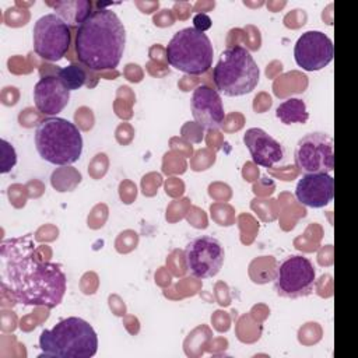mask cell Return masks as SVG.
<instances>
[{
    "label": "cell",
    "instance_id": "9",
    "mask_svg": "<svg viewBox=\"0 0 358 358\" xmlns=\"http://www.w3.org/2000/svg\"><path fill=\"white\" fill-rule=\"evenodd\" d=\"M295 165L305 173H330L334 168L333 138L327 133L313 131L299 138L295 148Z\"/></svg>",
    "mask_w": 358,
    "mask_h": 358
},
{
    "label": "cell",
    "instance_id": "3",
    "mask_svg": "<svg viewBox=\"0 0 358 358\" xmlns=\"http://www.w3.org/2000/svg\"><path fill=\"white\" fill-rule=\"evenodd\" d=\"M39 348L41 357L90 358L98 351V336L87 320L70 316L41 333Z\"/></svg>",
    "mask_w": 358,
    "mask_h": 358
},
{
    "label": "cell",
    "instance_id": "18",
    "mask_svg": "<svg viewBox=\"0 0 358 358\" xmlns=\"http://www.w3.org/2000/svg\"><path fill=\"white\" fill-rule=\"evenodd\" d=\"M57 77L60 78V81L64 84V87L69 91H74V90L81 88L85 84L87 73L77 63H71V64H69L66 67L59 69Z\"/></svg>",
    "mask_w": 358,
    "mask_h": 358
},
{
    "label": "cell",
    "instance_id": "14",
    "mask_svg": "<svg viewBox=\"0 0 358 358\" xmlns=\"http://www.w3.org/2000/svg\"><path fill=\"white\" fill-rule=\"evenodd\" d=\"M70 101V91L57 76H43L34 87L36 109L48 116L60 113Z\"/></svg>",
    "mask_w": 358,
    "mask_h": 358
},
{
    "label": "cell",
    "instance_id": "5",
    "mask_svg": "<svg viewBox=\"0 0 358 358\" xmlns=\"http://www.w3.org/2000/svg\"><path fill=\"white\" fill-rule=\"evenodd\" d=\"M260 71L252 53L239 45L224 49L213 69L217 90L227 96H241L252 92L259 83Z\"/></svg>",
    "mask_w": 358,
    "mask_h": 358
},
{
    "label": "cell",
    "instance_id": "2",
    "mask_svg": "<svg viewBox=\"0 0 358 358\" xmlns=\"http://www.w3.org/2000/svg\"><path fill=\"white\" fill-rule=\"evenodd\" d=\"M124 45V25L109 8L94 10L77 28L74 36V52L78 62L92 71L116 69Z\"/></svg>",
    "mask_w": 358,
    "mask_h": 358
},
{
    "label": "cell",
    "instance_id": "16",
    "mask_svg": "<svg viewBox=\"0 0 358 358\" xmlns=\"http://www.w3.org/2000/svg\"><path fill=\"white\" fill-rule=\"evenodd\" d=\"M56 11V14L69 25L80 27L90 15L92 10V3L88 0H63L56 3H49Z\"/></svg>",
    "mask_w": 358,
    "mask_h": 358
},
{
    "label": "cell",
    "instance_id": "10",
    "mask_svg": "<svg viewBox=\"0 0 358 358\" xmlns=\"http://www.w3.org/2000/svg\"><path fill=\"white\" fill-rule=\"evenodd\" d=\"M224 246L210 235L192 239L185 249V262L189 273L201 280L217 275L224 264Z\"/></svg>",
    "mask_w": 358,
    "mask_h": 358
},
{
    "label": "cell",
    "instance_id": "15",
    "mask_svg": "<svg viewBox=\"0 0 358 358\" xmlns=\"http://www.w3.org/2000/svg\"><path fill=\"white\" fill-rule=\"evenodd\" d=\"M243 143L256 165L271 168L284 158L281 143L260 127L248 129L243 134Z\"/></svg>",
    "mask_w": 358,
    "mask_h": 358
},
{
    "label": "cell",
    "instance_id": "13",
    "mask_svg": "<svg viewBox=\"0 0 358 358\" xmlns=\"http://www.w3.org/2000/svg\"><path fill=\"white\" fill-rule=\"evenodd\" d=\"M334 179L330 173H305L296 183L295 196L310 208H322L333 200Z\"/></svg>",
    "mask_w": 358,
    "mask_h": 358
},
{
    "label": "cell",
    "instance_id": "17",
    "mask_svg": "<svg viewBox=\"0 0 358 358\" xmlns=\"http://www.w3.org/2000/svg\"><path fill=\"white\" fill-rule=\"evenodd\" d=\"M275 116L284 124H292V123L303 124L309 119V112L306 109L305 101L299 98H288L277 106Z\"/></svg>",
    "mask_w": 358,
    "mask_h": 358
},
{
    "label": "cell",
    "instance_id": "12",
    "mask_svg": "<svg viewBox=\"0 0 358 358\" xmlns=\"http://www.w3.org/2000/svg\"><path fill=\"white\" fill-rule=\"evenodd\" d=\"M192 113L194 122L206 130H218L225 119L222 99L217 90L199 85L192 95Z\"/></svg>",
    "mask_w": 358,
    "mask_h": 358
},
{
    "label": "cell",
    "instance_id": "7",
    "mask_svg": "<svg viewBox=\"0 0 358 358\" xmlns=\"http://www.w3.org/2000/svg\"><path fill=\"white\" fill-rule=\"evenodd\" d=\"M316 281L313 263L301 255L285 257L277 267L274 289L282 298H301L312 292Z\"/></svg>",
    "mask_w": 358,
    "mask_h": 358
},
{
    "label": "cell",
    "instance_id": "4",
    "mask_svg": "<svg viewBox=\"0 0 358 358\" xmlns=\"http://www.w3.org/2000/svg\"><path fill=\"white\" fill-rule=\"evenodd\" d=\"M35 145L39 157L53 165H70L83 152V136L70 120L49 116L35 130Z\"/></svg>",
    "mask_w": 358,
    "mask_h": 358
},
{
    "label": "cell",
    "instance_id": "8",
    "mask_svg": "<svg viewBox=\"0 0 358 358\" xmlns=\"http://www.w3.org/2000/svg\"><path fill=\"white\" fill-rule=\"evenodd\" d=\"M32 41L34 50L38 56L49 62H57L69 50L71 29L56 13H49L35 22Z\"/></svg>",
    "mask_w": 358,
    "mask_h": 358
},
{
    "label": "cell",
    "instance_id": "20",
    "mask_svg": "<svg viewBox=\"0 0 358 358\" xmlns=\"http://www.w3.org/2000/svg\"><path fill=\"white\" fill-rule=\"evenodd\" d=\"M193 24L196 29L206 32L211 27V20L207 14H196L193 18Z\"/></svg>",
    "mask_w": 358,
    "mask_h": 358
},
{
    "label": "cell",
    "instance_id": "6",
    "mask_svg": "<svg viewBox=\"0 0 358 358\" xmlns=\"http://www.w3.org/2000/svg\"><path fill=\"white\" fill-rule=\"evenodd\" d=\"M166 60L179 71L200 76L213 66L214 49L206 32L194 27L182 28L173 34L166 45Z\"/></svg>",
    "mask_w": 358,
    "mask_h": 358
},
{
    "label": "cell",
    "instance_id": "19",
    "mask_svg": "<svg viewBox=\"0 0 358 358\" xmlns=\"http://www.w3.org/2000/svg\"><path fill=\"white\" fill-rule=\"evenodd\" d=\"M0 147H1V161H0V172L1 173H7L10 172L14 165L17 164V152L14 150V147L7 141V140H1L0 141Z\"/></svg>",
    "mask_w": 358,
    "mask_h": 358
},
{
    "label": "cell",
    "instance_id": "11",
    "mask_svg": "<svg viewBox=\"0 0 358 358\" xmlns=\"http://www.w3.org/2000/svg\"><path fill=\"white\" fill-rule=\"evenodd\" d=\"M333 42L322 31L303 32L294 46L295 63L306 71L324 69L333 60Z\"/></svg>",
    "mask_w": 358,
    "mask_h": 358
},
{
    "label": "cell",
    "instance_id": "1",
    "mask_svg": "<svg viewBox=\"0 0 358 358\" xmlns=\"http://www.w3.org/2000/svg\"><path fill=\"white\" fill-rule=\"evenodd\" d=\"M1 256L4 260L1 287L17 303L52 309L63 301L67 288L64 271L60 264L34 257L29 235L4 241Z\"/></svg>",
    "mask_w": 358,
    "mask_h": 358
}]
</instances>
